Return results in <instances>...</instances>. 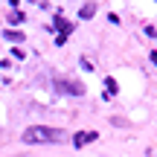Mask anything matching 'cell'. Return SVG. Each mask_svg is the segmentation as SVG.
Wrapping results in <instances>:
<instances>
[{
    "label": "cell",
    "mask_w": 157,
    "mask_h": 157,
    "mask_svg": "<svg viewBox=\"0 0 157 157\" xmlns=\"http://www.w3.org/2000/svg\"><path fill=\"white\" fill-rule=\"evenodd\" d=\"M56 93H67V96H82L84 84L76 78H56Z\"/></svg>",
    "instance_id": "cell-2"
},
{
    "label": "cell",
    "mask_w": 157,
    "mask_h": 157,
    "mask_svg": "<svg viewBox=\"0 0 157 157\" xmlns=\"http://www.w3.org/2000/svg\"><path fill=\"white\" fill-rule=\"evenodd\" d=\"M6 38L9 41H23V32L21 29H6Z\"/></svg>",
    "instance_id": "cell-6"
},
{
    "label": "cell",
    "mask_w": 157,
    "mask_h": 157,
    "mask_svg": "<svg viewBox=\"0 0 157 157\" xmlns=\"http://www.w3.org/2000/svg\"><path fill=\"white\" fill-rule=\"evenodd\" d=\"M52 29H58V38H56V47H61L64 41H67V35L73 32V23L64 21V17H56V23H52Z\"/></svg>",
    "instance_id": "cell-3"
},
{
    "label": "cell",
    "mask_w": 157,
    "mask_h": 157,
    "mask_svg": "<svg viewBox=\"0 0 157 157\" xmlns=\"http://www.w3.org/2000/svg\"><path fill=\"white\" fill-rule=\"evenodd\" d=\"M21 140L26 146H44V143H61L64 131L61 128H50V125H29L21 134Z\"/></svg>",
    "instance_id": "cell-1"
},
{
    "label": "cell",
    "mask_w": 157,
    "mask_h": 157,
    "mask_svg": "<svg viewBox=\"0 0 157 157\" xmlns=\"http://www.w3.org/2000/svg\"><path fill=\"white\" fill-rule=\"evenodd\" d=\"M148 58H151V61L157 64V50H151V52H148Z\"/></svg>",
    "instance_id": "cell-8"
},
{
    "label": "cell",
    "mask_w": 157,
    "mask_h": 157,
    "mask_svg": "<svg viewBox=\"0 0 157 157\" xmlns=\"http://www.w3.org/2000/svg\"><path fill=\"white\" fill-rule=\"evenodd\" d=\"M93 15H96V3H84L82 9H78V17H84V21L93 17Z\"/></svg>",
    "instance_id": "cell-5"
},
{
    "label": "cell",
    "mask_w": 157,
    "mask_h": 157,
    "mask_svg": "<svg viewBox=\"0 0 157 157\" xmlns=\"http://www.w3.org/2000/svg\"><path fill=\"white\" fill-rule=\"evenodd\" d=\"M96 140V131H87V134H76L73 137V146L76 148H82V146H87V143H93Z\"/></svg>",
    "instance_id": "cell-4"
},
{
    "label": "cell",
    "mask_w": 157,
    "mask_h": 157,
    "mask_svg": "<svg viewBox=\"0 0 157 157\" xmlns=\"http://www.w3.org/2000/svg\"><path fill=\"white\" fill-rule=\"evenodd\" d=\"M105 87H108V93H105V96L111 99V96L117 93V82H113V78H105Z\"/></svg>",
    "instance_id": "cell-7"
}]
</instances>
